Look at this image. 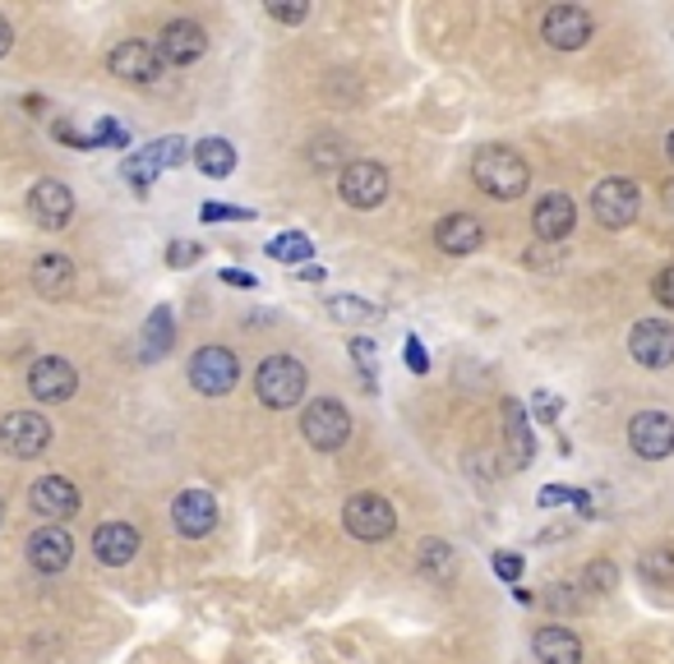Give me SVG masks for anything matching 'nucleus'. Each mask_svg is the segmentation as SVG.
I'll return each instance as SVG.
<instances>
[{
	"instance_id": "obj_1",
	"label": "nucleus",
	"mask_w": 674,
	"mask_h": 664,
	"mask_svg": "<svg viewBox=\"0 0 674 664\" xmlns=\"http://www.w3.org/2000/svg\"><path fill=\"white\" fill-rule=\"evenodd\" d=\"M472 176H476V185L485 189V195L499 199V204L523 199L527 189H532V167L523 162V152H513V148H504V143L480 148L476 162H472Z\"/></svg>"
},
{
	"instance_id": "obj_2",
	"label": "nucleus",
	"mask_w": 674,
	"mask_h": 664,
	"mask_svg": "<svg viewBox=\"0 0 674 664\" xmlns=\"http://www.w3.org/2000/svg\"><path fill=\"white\" fill-rule=\"evenodd\" d=\"M305 384H310V374H305V365L296 356H268L255 374V393L264 406L272 410H287V406H300L305 397Z\"/></svg>"
},
{
	"instance_id": "obj_3",
	"label": "nucleus",
	"mask_w": 674,
	"mask_h": 664,
	"mask_svg": "<svg viewBox=\"0 0 674 664\" xmlns=\"http://www.w3.org/2000/svg\"><path fill=\"white\" fill-rule=\"evenodd\" d=\"M300 434H305V443H310L315 453H337L347 443V434H351L347 406L333 402V397L310 402V406H305V416H300Z\"/></svg>"
},
{
	"instance_id": "obj_4",
	"label": "nucleus",
	"mask_w": 674,
	"mask_h": 664,
	"mask_svg": "<svg viewBox=\"0 0 674 664\" xmlns=\"http://www.w3.org/2000/svg\"><path fill=\"white\" fill-rule=\"evenodd\" d=\"M343 526L356 535V541L375 545V541H388V535H393L397 513H393V503L384 494H356V498H347V508H343Z\"/></svg>"
},
{
	"instance_id": "obj_5",
	"label": "nucleus",
	"mask_w": 674,
	"mask_h": 664,
	"mask_svg": "<svg viewBox=\"0 0 674 664\" xmlns=\"http://www.w3.org/2000/svg\"><path fill=\"white\" fill-rule=\"evenodd\" d=\"M0 448L19 462H33L51 448V425L38 410H14V416L0 420Z\"/></svg>"
},
{
	"instance_id": "obj_6",
	"label": "nucleus",
	"mask_w": 674,
	"mask_h": 664,
	"mask_svg": "<svg viewBox=\"0 0 674 664\" xmlns=\"http://www.w3.org/2000/svg\"><path fill=\"white\" fill-rule=\"evenodd\" d=\"M637 208H642V195H637V185L624 180V176H609V180H601L592 189V212H596L601 227H609V231L633 227Z\"/></svg>"
},
{
	"instance_id": "obj_7",
	"label": "nucleus",
	"mask_w": 674,
	"mask_h": 664,
	"mask_svg": "<svg viewBox=\"0 0 674 664\" xmlns=\"http://www.w3.org/2000/svg\"><path fill=\"white\" fill-rule=\"evenodd\" d=\"M186 157H190V143H186V139H176V135H167V139H158V143H148L143 152L126 157V180H130V185L139 189V195H143V189H148L152 180H158L167 167H180Z\"/></svg>"
},
{
	"instance_id": "obj_8",
	"label": "nucleus",
	"mask_w": 674,
	"mask_h": 664,
	"mask_svg": "<svg viewBox=\"0 0 674 664\" xmlns=\"http://www.w3.org/2000/svg\"><path fill=\"white\" fill-rule=\"evenodd\" d=\"M236 378H240V365H236V356L227 351V346H204V351H195V360H190V384H195L204 397L231 393Z\"/></svg>"
},
{
	"instance_id": "obj_9",
	"label": "nucleus",
	"mask_w": 674,
	"mask_h": 664,
	"mask_svg": "<svg viewBox=\"0 0 674 664\" xmlns=\"http://www.w3.org/2000/svg\"><path fill=\"white\" fill-rule=\"evenodd\" d=\"M337 195H343L351 208H379L388 199V171L379 162H351L343 176H337Z\"/></svg>"
},
{
	"instance_id": "obj_10",
	"label": "nucleus",
	"mask_w": 674,
	"mask_h": 664,
	"mask_svg": "<svg viewBox=\"0 0 674 664\" xmlns=\"http://www.w3.org/2000/svg\"><path fill=\"white\" fill-rule=\"evenodd\" d=\"M596 33V23L592 14L582 10V6H555V10H545V23H541V38L549 47H559V51H577V47H587V38Z\"/></svg>"
},
{
	"instance_id": "obj_11",
	"label": "nucleus",
	"mask_w": 674,
	"mask_h": 664,
	"mask_svg": "<svg viewBox=\"0 0 674 664\" xmlns=\"http://www.w3.org/2000/svg\"><path fill=\"white\" fill-rule=\"evenodd\" d=\"M628 448L647 462H661L674 453V420L661 416V410H642V416L628 420Z\"/></svg>"
},
{
	"instance_id": "obj_12",
	"label": "nucleus",
	"mask_w": 674,
	"mask_h": 664,
	"mask_svg": "<svg viewBox=\"0 0 674 664\" xmlns=\"http://www.w3.org/2000/svg\"><path fill=\"white\" fill-rule=\"evenodd\" d=\"M628 351L637 365H647V369H670L674 365V328L661 324V319H642L633 324L628 333Z\"/></svg>"
},
{
	"instance_id": "obj_13",
	"label": "nucleus",
	"mask_w": 674,
	"mask_h": 664,
	"mask_svg": "<svg viewBox=\"0 0 674 664\" xmlns=\"http://www.w3.org/2000/svg\"><path fill=\"white\" fill-rule=\"evenodd\" d=\"M28 212H33L38 227L60 231V227H66V221L75 217V195H70V185H60V180H38L33 189H28Z\"/></svg>"
},
{
	"instance_id": "obj_14",
	"label": "nucleus",
	"mask_w": 674,
	"mask_h": 664,
	"mask_svg": "<svg viewBox=\"0 0 674 664\" xmlns=\"http://www.w3.org/2000/svg\"><path fill=\"white\" fill-rule=\"evenodd\" d=\"M171 526L186 535V541H199V535H208L212 526H218V503H212V494H204V489H180L176 503H171Z\"/></svg>"
},
{
	"instance_id": "obj_15",
	"label": "nucleus",
	"mask_w": 674,
	"mask_h": 664,
	"mask_svg": "<svg viewBox=\"0 0 674 664\" xmlns=\"http://www.w3.org/2000/svg\"><path fill=\"white\" fill-rule=\"evenodd\" d=\"M79 388V374L70 360H60V356H42L33 369H28V393H33L38 402H66L75 397Z\"/></svg>"
},
{
	"instance_id": "obj_16",
	"label": "nucleus",
	"mask_w": 674,
	"mask_h": 664,
	"mask_svg": "<svg viewBox=\"0 0 674 664\" xmlns=\"http://www.w3.org/2000/svg\"><path fill=\"white\" fill-rule=\"evenodd\" d=\"M107 70L116 79H126V83H152L162 75V56H158V47H148V42H120L107 56Z\"/></svg>"
},
{
	"instance_id": "obj_17",
	"label": "nucleus",
	"mask_w": 674,
	"mask_h": 664,
	"mask_svg": "<svg viewBox=\"0 0 674 664\" xmlns=\"http://www.w3.org/2000/svg\"><path fill=\"white\" fill-rule=\"evenodd\" d=\"M70 558H75L70 531H60V526H38L33 535H28V563H33L38 573H66Z\"/></svg>"
},
{
	"instance_id": "obj_18",
	"label": "nucleus",
	"mask_w": 674,
	"mask_h": 664,
	"mask_svg": "<svg viewBox=\"0 0 674 664\" xmlns=\"http://www.w3.org/2000/svg\"><path fill=\"white\" fill-rule=\"evenodd\" d=\"M204 51H208V38L195 19H171L158 38V56L171 60V66H195Z\"/></svg>"
},
{
	"instance_id": "obj_19",
	"label": "nucleus",
	"mask_w": 674,
	"mask_h": 664,
	"mask_svg": "<svg viewBox=\"0 0 674 664\" xmlns=\"http://www.w3.org/2000/svg\"><path fill=\"white\" fill-rule=\"evenodd\" d=\"M28 503H33V513H42L51 522H66V517L79 513V489L66 476H42L33 489H28Z\"/></svg>"
},
{
	"instance_id": "obj_20",
	"label": "nucleus",
	"mask_w": 674,
	"mask_h": 664,
	"mask_svg": "<svg viewBox=\"0 0 674 664\" xmlns=\"http://www.w3.org/2000/svg\"><path fill=\"white\" fill-rule=\"evenodd\" d=\"M93 554H98V563H107V567H126V563L139 554V531H135L130 522H102V526L93 531Z\"/></svg>"
},
{
	"instance_id": "obj_21",
	"label": "nucleus",
	"mask_w": 674,
	"mask_h": 664,
	"mask_svg": "<svg viewBox=\"0 0 674 664\" xmlns=\"http://www.w3.org/2000/svg\"><path fill=\"white\" fill-rule=\"evenodd\" d=\"M435 245L444 249V255H476V249L485 245L480 217H472V212H453V217H444L439 227H435Z\"/></svg>"
},
{
	"instance_id": "obj_22",
	"label": "nucleus",
	"mask_w": 674,
	"mask_h": 664,
	"mask_svg": "<svg viewBox=\"0 0 674 664\" xmlns=\"http://www.w3.org/2000/svg\"><path fill=\"white\" fill-rule=\"evenodd\" d=\"M504 410V438H508V453H513V466H532L536 457V438H532V420H527V406L517 397H504L499 402Z\"/></svg>"
},
{
	"instance_id": "obj_23",
	"label": "nucleus",
	"mask_w": 674,
	"mask_h": 664,
	"mask_svg": "<svg viewBox=\"0 0 674 664\" xmlns=\"http://www.w3.org/2000/svg\"><path fill=\"white\" fill-rule=\"evenodd\" d=\"M573 221H577V208H573L568 195H545L536 204V212H532V231L541 240H564L573 231Z\"/></svg>"
},
{
	"instance_id": "obj_24",
	"label": "nucleus",
	"mask_w": 674,
	"mask_h": 664,
	"mask_svg": "<svg viewBox=\"0 0 674 664\" xmlns=\"http://www.w3.org/2000/svg\"><path fill=\"white\" fill-rule=\"evenodd\" d=\"M532 651H536V660H541V664H582V642L573 637L568 627H559V623L536 627Z\"/></svg>"
},
{
	"instance_id": "obj_25",
	"label": "nucleus",
	"mask_w": 674,
	"mask_h": 664,
	"mask_svg": "<svg viewBox=\"0 0 674 664\" xmlns=\"http://www.w3.org/2000/svg\"><path fill=\"white\" fill-rule=\"evenodd\" d=\"M75 287V264L66 255H42L33 264V291L47 296V300H66Z\"/></svg>"
},
{
	"instance_id": "obj_26",
	"label": "nucleus",
	"mask_w": 674,
	"mask_h": 664,
	"mask_svg": "<svg viewBox=\"0 0 674 664\" xmlns=\"http://www.w3.org/2000/svg\"><path fill=\"white\" fill-rule=\"evenodd\" d=\"M190 157H195V167L204 171V176H231L236 171V148L227 143V139H199L195 148H190Z\"/></svg>"
},
{
	"instance_id": "obj_27",
	"label": "nucleus",
	"mask_w": 674,
	"mask_h": 664,
	"mask_svg": "<svg viewBox=\"0 0 674 664\" xmlns=\"http://www.w3.org/2000/svg\"><path fill=\"white\" fill-rule=\"evenodd\" d=\"M171 341H176V333H171V309H167V305H158V309L148 314V324H143V356H148V360L167 356V351H171Z\"/></svg>"
},
{
	"instance_id": "obj_28",
	"label": "nucleus",
	"mask_w": 674,
	"mask_h": 664,
	"mask_svg": "<svg viewBox=\"0 0 674 664\" xmlns=\"http://www.w3.org/2000/svg\"><path fill=\"white\" fill-rule=\"evenodd\" d=\"M268 259L296 268V264H305V259H315V245H310V236H300V231H283V236L268 240Z\"/></svg>"
},
{
	"instance_id": "obj_29",
	"label": "nucleus",
	"mask_w": 674,
	"mask_h": 664,
	"mask_svg": "<svg viewBox=\"0 0 674 664\" xmlns=\"http://www.w3.org/2000/svg\"><path fill=\"white\" fill-rule=\"evenodd\" d=\"M416 563H420V573H425V577H435V582H448V577H453V567H457L453 545H444V541H425V545H420V554H416Z\"/></svg>"
},
{
	"instance_id": "obj_30",
	"label": "nucleus",
	"mask_w": 674,
	"mask_h": 664,
	"mask_svg": "<svg viewBox=\"0 0 674 664\" xmlns=\"http://www.w3.org/2000/svg\"><path fill=\"white\" fill-rule=\"evenodd\" d=\"M637 577L652 586H670L674 582V549H647L637 558Z\"/></svg>"
},
{
	"instance_id": "obj_31",
	"label": "nucleus",
	"mask_w": 674,
	"mask_h": 664,
	"mask_svg": "<svg viewBox=\"0 0 674 664\" xmlns=\"http://www.w3.org/2000/svg\"><path fill=\"white\" fill-rule=\"evenodd\" d=\"M328 314H333V319H351V324H375V319H379L375 305L351 300V296H333V300H328Z\"/></svg>"
},
{
	"instance_id": "obj_32",
	"label": "nucleus",
	"mask_w": 674,
	"mask_h": 664,
	"mask_svg": "<svg viewBox=\"0 0 674 664\" xmlns=\"http://www.w3.org/2000/svg\"><path fill=\"white\" fill-rule=\"evenodd\" d=\"M88 143H93V148H126V143H130V135L120 130L116 120H98V125H93V135H88Z\"/></svg>"
},
{
	"instance_id": "obj_33",
	"label": "nucleus",
	"mask_w": 674,
	"mask_h": 664,
	"mask_svg": "<svg viewBox=\"0 0 674 664\" xmlns=\"http://www.w3.org/2000/svg\"><path fill=\"white\" fill-rule=\"evenodd\" d=\"M268 14L278 23H305L310 19V6L305 0H268Z\"/></svg>"
},
{
	"instance_id": "obj_34",
	"label": "nucleus",
	"mask_w": 674,
	"mask_h": 664,
	"mask_svg": "<svg viewBox=\"0 0 674 664\" xmlns=\"http://www.w3.org/2000/svg\"><path fill=\"white\" fill-rule=\"evenodd\" d=\"M347 351H351V360H356L365 374H375V369H379V351H375V341H370V337H351V341H347Z\"/></svg>"
},
{
	"instance_id": "obj_35",
	"label": "nucleus",
	"mask_w": 674,
	"mask_h": 664,
	"mask_svg": "<svg viewBox=\"0 0 674 664\" xmlns=\"http://www.w3.org/2000/svg\"><path fill=\"white\" fill-rule=\"evenodd\" d=\"M495 577H499V582H513V586L523 582V554L499 549V554H495Z\"/></svg>"
},
{
	"instance_id": "obj_36",
	"label": "nucleus",
	"mask_w": 674,
	"mask_h": 664,
	"mask_svg": "<svg viewBox=\"0 0 674 664\" xmlns=\"http://www.w3.org/2000/svg\"><path fill=\"white\" fill-rule=\"evenodd\" d=\"M615 582H620V573H615V563H609V558H601V563L587 567V586L592 591H615Z\"/></svg>"
},
{
	"instance_id": "obj_37",
	"label": "nucleus",
	"mask_w": 674,
	"mask_h": 664,
	"mask_svg": "<svg viewBox=\"0 0 674 664\" xmlns=\"http://www.w3.org/2000/svg\"><path fill=\"white\" fill-rule=\"evenodd\" d=\"M199 217H204V221H250L255 212H250V208H231V204H204Z\"/></svg>"
},
{
	"instance_id": "obj_38",
	"label": "nucleus",
	"mask_w": 674,
	"mask_h": 664,
	"mask_svg": "<svg viewBox=\"0 0 674 664\" xmlns=\"http://www.w3.org/2000/svg\"><path fill=\"white\" fill-rule=\"evenodd\" d=\"M403 360H407L412 374H430V356H425L420 337H407V341H403Z\"/></svg>"
},
{
	"instance_id": "obj_39",
	"label": "nucleus",
	"mask_w": 674,
	"mask_h": 664,
	"mask_svg": "<svg viewBox=\"0 0 674 664\" xmlns=\"http://www.w3.org/2000/svg\"><path fill=\"white\" fill-rule=\"evenodd\" d=\"M532 406H536V420H545V425H559V410H564V402H559V397L536 393V397H532Z\"/></svg>"
},
{
	"instance_id": "obj_40",
	"label": "nucleus",
	"mask_w": 674,
	"mask_h": 664,
	"mask_svg": "<svg viewBox=\"0 0 674 664\" xmlns=\"http://www.w3.org/2000/svg\"><path fill=\"white\" fill-rule=\"evenodd\" d=\"M199 255H204V249H199V245H186V240H176V245L167 249L171 268H195V264H199Z\"/></svg>"
},
{
	"instance_id": "obj_41",
	"label": "nucleus",
	"mask_w": 674,
	"mask_h": 664,
	"mask_svg": "<svg viewBox=\"0 0 674 664\" xmlns=\"http://www.w3.org/2000/svg\"><path fill=\"white\" fill-rule=\"evenodd\" d=\"M652 296H656L665 309H674V268L656 272V281H652Z\"/></svg>"
},
{
	"instance_id": "obj_42",
	"label": "nucleus",
	"mask_w": 674,
	"mask_h": 664,
	"mask_svg": "<svg viewBox=\"0 0 674 664\" xmlns=\"http://www.w3.org/2000/svg\"><path fill=\"white\" fill-rule=\"evenodd\" d=\"M555 503H582L577 489H564V485H545L541 489V508H555Z\"/></svg>"
},
{
	"instance_id": "obj_43",
	"label": "nucleus",
	"mask_w": 674,
	"mask_h": 664,
	"mask_svg": "<svg viewBox=\"0 0 674 664\" xmlns=\"http://www.w3.org/2000/svg\"><path fill=\"white\" fill-rule=\"evenodd\" d=\"M56 139H66V143H75V148H93V143H88V135H79L75 125H66V120H56Z\"/></svg>"
},
{
	"instance_id": "obj_44",
	"label": "nucleus",
	"mask_w": 674,
	"mask_h": 664,
	"mask_svg": "<svg viewBox=\"0 0 674 664\" xmlns=\"http://www.w3.org/2000/svg\"><path fill=\"white\" fill-rule=\"evenodd\" d=\"M222 281H227V287H245V291L255 287V277H250V272H240V268H222Z\"/></svg>"
},
{
	"instance_id": "obj_45",
	"label": "nucleus",
	"mask_w": 674,
	"mask_h": 664,
	"mask_svg": "<svg viewBox=\"0 0 674 664\" xmlns=\"http://www.w3.org/2000/svg\"><path fill=\"white\" fill-rule=\"evenodd\" d=\"M10 47H14V33H10V23H6V19H0V56H6Z\"/></svg>"
},
{
	"instance_id": "obj_46",
	"label": "nucleus",
	"mask_w": 674,
	"mask_h": 664,
	"mask_svg": "<svg viewBox=\"0 0 674 664\" xmlns=\"http://www.w3.org/2000/svg\"><path fill=\"white\" fill-rule=\"evenodd\" d=\"M665 152H670V162H674V130H670V139H665Z\"/></svg>"
},
{
	"instance_id": "obj_47",
	"label": "nucleus",
	"mask_w": 674,
	"mask_h": 664,
	"mask_svg": "<svg viewBox=\"0 0 674 664\" xmlns=\"http://www.w3.org/2000/svg\"><path fill=\"white\" fill-rule=\"evenodd\" d=\"M665 204H674V180H670V185H665Z\"/></svg>"
},
{
	"instance_id": "obj_48",
	"label": "nucleus",
	"mask_w": 674,
	"mask_h": 664,
	"mask_svg": "<svg viewBox=\"0 0 674 664\" xmlns=\"http://www.w3.org/2000/svg\"><path fill=\"white\" fill-rule=\"evenodd\" d=\"M0 522H6V498H0Z\"/></svg>"
}]
</instances>
